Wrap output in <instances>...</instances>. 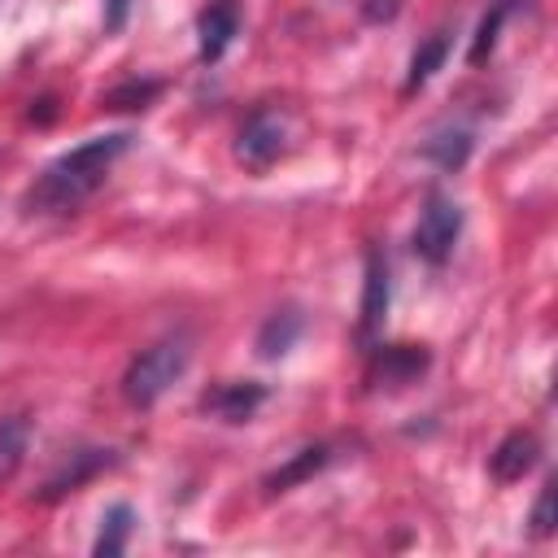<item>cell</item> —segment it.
<instances>
[{
  "label": "cell",
  "instance_id": "6da1fadb",
  "mask_svg": "<svg viewBox=\"0 0 558 558\" xmlns=\"http://www.w3.org/2000/svg\"><path fill=\"white\" fill-rule=\"evenodd\" d=\"M126 148H131V131H109L74 144L70 153L44 166V174L26 192V214H74L83 201H92V192L105 183V174Z\"/></svg>",
  "mask_w": 558,
  "mask_h": 558
},
{
  "label": "cell",
  "instance_id": "7a4b0ae2",
  "mask_svg": "<svg viewBox=\"0 0 558 558\" xmlns=\"http://www.w3.org/2000/svg\"><path fill=\"white\" fill-rule=\"evenodd\" d=\"M187 362H192V344H187L183 336H166V340L148 344L144 353L131 357V366H126V375H122L126 401L140 405V410H148L153 401H161V392H166L174 379H183Z\"/></svg>",
  "mask_w": 558,
  "mask_h": 558
},
{
  "label": "cell",
  "instance_id": "3957f363",
  "mask_svg": "<svg viewBox=\"0 0 558 558\" xmlns=\"http://www.w3.org/2000/svg\"><path fill=\"white\" fill-rule=\"evenodd\" d=\"M458 235H462V205H458L449 192L432 187L427 201H423V209H418L414 235H410L414 253H418L427 266H445L449 253H453V244H458Z\"/></svg>",
  "mask_w": 558,
  "mask_h": 558
},
{
  "label": "cell",
  "instance_id": "277c9868",
  "mask_svg": "<svg viewBox=\"0 0 558 558\" xmlns=\"http://www.w3.org/2000/svg\"><path fill=\"white\" fill-rule=\"evenodd\" d=\"M292 144V118L279 105H262L244 118L240 135H235V157L248 170H270Z\"/></svg>",
  "mask_w": 558,
  "mask_h": 558
},
{
  "label": "cell",
  "instance_id": "5b68a950",
  "mask_svg": "<svg viewBox=\"0 0 558 558\" xmlns=\"http://www.w3.org/2000/svg\"><path fill=\"white\" fill-rule=\"evenodd\" d=\"M427 362H432V353L423 344H379L371 353L366 379L375 388H405V384H414L427 371Z\"/></svg>",
  "mask_w": 558,
  "mask_h": 558
},
{
  "label": "cell",
  "instance_id": "8992f818",
  "mask_svg": "<svg viewBox=\"0 0 558 558\" xmlns=\"http://www.w3.org/2000/svg\"><path fill=\"white\" fill-rule=\"evenodd\" d=\"M388 301H392V275H388V257L379 248H366V275H362V318L357 331L362 340H371L384 318H388Z\"/></svg>",
  "mask_w": 558,
  "mask_h": 558
},
{
  "label": "cell",
  "instance_id": "52a82bcc",
  "mask_svg": "<svg viewBox=\"0 0 558 558\" xmlns=\"http://www.w3.org/2000/svg\"><path fill=\"white\" fill-rule=\"evenodd\" d=\"M266 401V384H253V379H231V384H218L201 397V410L222 418V423H248L257 414V405Z\"/></svg>",
  "mask_w": 558,
  "mask_h": 558
},
{
  "label": "cell",
  "instance_id": "ba28073f",
  "mask_svg": "<svg viewBox=\"0 0 558 558\" xmlns=\"http://www.w3.org/2000/svg\"><path fill=\"white\" fill-rule=\"evenodd\" d=\"M235 31H240V13H235L231 0L205 4L201 17H196V52H201V61H205V65L218 61V57L227 52V44L235 39Z\"/></svg>",
  "mask_w": 558,
  "mask_h": 558
},
{
  "label": "cell",
  "instance_id": "9c48e42d",
  "mask_svg": "<svg viewBox=\"0 0 558 558\" xmlns=\"http://www.w3.org/2000/svg\"><path fill=\"white\" fill-rule=\"evenodd\" d=\"M536 458H541V440H536L532 432H510V436L488 453V471H493V480L514 484V480H523V475L536 466Z\"/></svg>",
  "mask_w": 558,
  "mask_h": 558
},
{
  "label": "cell",
  "instance_id": "30bf717a",
  "mask_svg": "<svg viewBox=\"0 0 558 558\" xmlns=\"http://www.w3.org/2000/svg\"><path fill=\"white\" fill-rule=\"evenodd\" d=\"M109 462H113V453H109V449H78V453H70V458L61 462V471L44 480L39 501H57V497L74 493L78 484H87V480H92L100 466H109Z\"/></svg>",
  "mask_w": 558,
  "mask_h": 558
},
{
  "label": "cell",
  "instance_id": "8fae6325",
  "mask_svg": "<svg viewBox=\"0 0 558 558\" xmlns=\"http://www.w3.org/2000/svg\"><path fill=\"white\" fill-rule=\"evenodd\" d=\"M301 331H305V314H301L296 305L275 310V314L262 323V331H257V357H266V362L283 357V353L301 340Z\"/></svg>",
  "mask_w": 558,
  "mask_h": 558
},
{
  "label": "cell",
  "instance_id": "7c38bea8",
  "mask_svg": "<svg viewBox=\"0 0 558 558\" xmlns=\"http://www.w3.org/2000/svg\"><path fill=\"white\" fill-rule=\"evenodd\" d=\"M331 462V445H305V449H296L279 471H270L266 475V493H288V488H296V484H305L310 475H318L323 466Z\"/></svg>",
  "mask_w": 558,
  "mask_h": 558
},
{
  "label": "cell",
  "instance_id": "4fadbf2b",
  "mask_svg": "<svg viewBox=\"0 0 558 558\" xmlns=\"http://www.w3.org/2000/svg\"><path fill=\"white\" fill-rule=\"evenodd\" d=\"M423 157L436 161L440 170H462L471 157V131L466 126H440L436 135L423 140Z\"/></svg>",
  "mask_w": 558,
  "mask_h": 558
},
{
  "label": "cell",
  "instance_id": "5bb4252c",
  "mask_svg": "<svg viewBox=\"0 0 558 558\" xmlns=\"http://www.w3.org/2000/svg\"><path fill=\"white\" fill-rule=\"evenodd\" d=\"M131 527H135V510H131L126 501H113V506L105 510V519H100V536H96L92 554H96V558H113V554H122L126 541H131Z\"/></svg>",
  "mask_w": 558,
  "mask_h": 558
},
{
  "label": "cell",
  "instance_id": "9a60e30c",
  "mask_svg": "<svg viewBox=\"0 0 558 558\" xmlns=\"http://www.w3.org/2000/svg\"><path fill=\"white\" fill-rule=\"evenodd\" d=\"M445 57H449V31H436L432 39H423V44L414 48V57H410V74H405V92H418V87L445 65Z\"/></svg>",
  "mask_w": 558,
  "mask_h": 558
},
{
  "label": "cell",
  "instance_id": "2e32d148",
  "mask_svg": "<svg viewBox=\"0 0 558 558\" xmlns=\"http://www.w3.org/2000/svg\"><path fill=\"white\" fill-rule=\"evenodd\" d=\"M26 445H31V418H26V414L0 418V480H9V475L22 466Z\"/></svg>",
  "mask_w": 558,
  "mask_h": 558
},
{
  "label": "cell",
  "instance_id": "e0dca14e",
  "mask_svg": "<svg viewBox=\"0 0 558 558\" xmlns=\"http://www.w3.org/2000/svg\"><path fill=\"white\" fill-rule=\"evenodd\" d=\"M506 13H510V0H497V4L484 13V22H480V31H475V44H471V52H466V61H471V65H480V61L493 52V44H497V31H501Z\"/></svg>",
  "mask_w": 558,
  "mask_h": 558
},
{
  "label": "cell",
  "instance_id": "ac0fdd59",
  "mask_svg": "<svg viewBox=\"0 0 558 558\" xmlns=\"http://www.w3.org/2000/svg\"><path fill=\"white\" fill-rule=\"evenodd\" d=\"M157 92H161V83H157V78H131V83H122V87L105 92V105H109V109H144Z\"/></svg>",
  "mask_w": 558,
  "mask_h": 558
},
{
  "label": "cell",
  "instance_id": "d6986e66",
  "mask_svg": "<svg viewBox=\"0 0 558 558\" xmlns=\"http://www.w3.org/2000/svg\"><path fill=\"white\" fill-rule=\"evenodd\" d=\"M527 523H532V536H549V532H554V484L541 488V497H536Z\"/></svg>",
  "mask_w": 558,
  "mask_h": 558
},
{
  "label": "cell",
  "instance_id": "ffe728a7",
  "mask_svg": "<svg viewBox=\"0 0 558 558\" xmlns=\"http://www.w3.org/2000/svg\"><path fill=\"white\" fill-rule=\"evenodd\" d=\"M100 17H105V31H109V35H118V31L126 26V17H131V0H105Z\"/></svg>",
  "mask_w": 558,
  "mask_h": 558
}]
</instances>
